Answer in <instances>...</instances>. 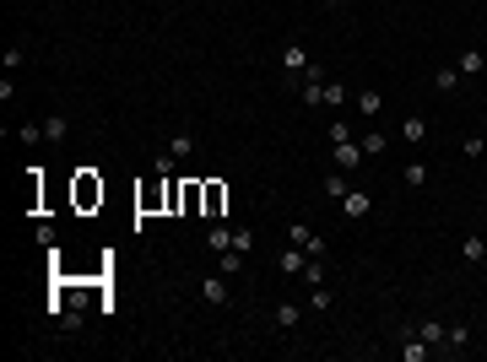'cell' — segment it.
<instances>
[{"label": "cell", "mask_w": 487, "mask_h": 362, "mask_svg": "<svg viewBox=\"0 0 487 362\" xmlns=\"http://www.w3.org/2000/svg\"><path fill=\"white\" fill-rule=\"evenodd\" d=\"M76 205H81V211L103 205V179H98V173H87V168L76 173Z\"/></svg>", "instance_id": "cell-1"}, {"label": "cell", "mask_w": 487, "mask_h": 362, "mask_svg": "<svg viewBox=\"0 0 487 362\" xmlns=\"http://www.w3.org/2000/svg\"><path fill=\"white\" fill-rule=\"evenodd\" d=\"M223 211H227V184H206L201 189V217H211V222H223Z\"/></svg>", "instance_id": "cell-2"}, {"label": "cell", "mask_w": 487, "mask_h": 362, "mask_svg": "<svg viewBox=\"0 0 487 362\" xmlns=\"http://www.w3.org/2000/svg\"><path fill=\"white\" fill-rule=\"evenodd\" d=\"M292 243L304 249L309 260H325V238L314 233V227H309V222H292Z\"/></svg>", "instance_id": "cell-3"}, {"label": "cell", "mask_w": 487, "mask_h": 362, "mask_svg": "<svg viewBox=\"0 0 487 362\" xmlns=\"http://www.w3.org/2000/svg\"><path fill=\"white\" fill-rule=\"evenodd\" d=\"M368 211H374V195H368V189H346V195H341V217L346 222L368 217Z\"/></svg>", "instance_id": "cell-4"}, {"label": "cell", "mask_w": 487, "mask_h": 362, "mask_svg": "<svg viewBox=\"0 0 487 362\" xmlns=\"http://www.w3.org/2000/svg\"><path fill=\"white\" fill-rule=\"evenodd\" d=\"M352 98H358V114H363V120H379V114H385V92H379V87H358Z\"/></svg>", "instance_id": "cell-5"}, {"label": "cell", "mask_w": 487, "mask_h": 362, "mask_svg": "<svg viewBox=\"0 0 487 362\" xmlns=\"http://www.w3.org/2000/svg\"><path fill=\"white\" fill-rule=\"evenodd\" d=\"M330 162H336L341 173H352V168L363 162V141H336V152H330Z\"/></svg>", "instance_id": "cell-6"}, {"label": "cell", "mask_w": 487, "mask_h": 362, "mask_svg": "<svg viewBox=\"0 0 487 362\" xmlns=\"http://www.w3.org/2000/svg\"><path fill=\"white\" fill-rule=\"evenodd\" d=\"M282 71H287V76H304V71H309V49H304L298 38L282 49Z\"/></svg>", "instance_id": "cell-7"}, {"label": "cell", "mask_w": 487, "mask_h": 362, "mask_svg": "<svg viewBox=\"0 0 487 362\" xmlns=\"http://www.w3.org/2000/svg\"><path fill=\"white\" fill-rule=\"evenodd\" d=\"M401 141L406 146H423L428 141V120H423V114H406V120H401Z\"/></svg>", "instance_id": "cell-8"}, {"label": "cell", "mask_w": 487, "mask_h": 362, "mask_svg": "<svg viewBox=\"0 0 487 362\" xmlns=\"http://www.w3.org/2000/svg\"><path fill=\"white\" fill-rule=\"evenodd\" d=\"M460 260H466V265L487 260V238H482V233H466V238H460Z\"/></svg>", "instance_id": "cell-9"}, {"label": "cell", "mask_w": 487, "mask_h": 362, "mask_svg": "<svg viewBox=\"0 0 487 362\" xmlns=\"http://www.w3.org/2000/svg\"><path fill=\"white\" fill-rule=\"evenodd\" d=\"M201 189H206V184L184 179V184H179V211H190V217H201Z\"/></svg>", "instance_id": "cell-10"}, {"label": "cell", "mask_w": 487, "mask_h": 362, "mask_svg": "<svg viewBox=\"0 0 487 362\" xmlns=\"http://www.w3.org/2000/svg\"><path fill=\"white\" fill-rule=\"evenodd\" d=\"M428 357H433V346H428L423 335H406L401 341V362H428Z\"/></svg>", "instance_id": "cell-11"}, {"label": "cell", "mask_w": 487, "mask_h": 362, "mask_svg": "<svg viewBox=\"0 0 487 362\" xmlns=\"http://www.w3.org/2000/svg\"><path fill=\"white\" fill-rule=\"evenodd\" d=\"M276 265H282L287 276H304V265H309V254H304V249H298V243H292V249H282V254H276Z\"/></svg>", "instance_id": "cell-12"}, {"label": "cell", "mask_w": 487, "mask_h": 362, "mask_svg": "<svg viewBox=\"0 0 487 362\" xmlns=\"http://www.w3.org/2000/svg\"><path fill=\"white\" fill-rule=\"evenodd\" d=\"M304 319V303H276V330H298Z\"/></svg>", "instance_id": "cell-13"}, {"label": "cell", "mask_w": 487, "mask_h": 362, "mask_svg": "<svg viewBox=\"0 0 487 362\" xmlns=\"http://www.w3.org/2000/svg\"><path fill=\"white\" fill-rule=\"evenodd\" d=\"M206 243H211L217 254H223V249H233V227H227V222H211V227H206Z\"/></svg>", "instance_id": "cell-14"}, {"label": "cell", "mask_w": 487, "mask_h": 362, "mask_svg": "<svg viewBox=\"0 0 487 362\" xmlns=\"http://www.w3.org/2000/svg\"><path fill=\"white\" fill-rule=\"evenodd\" d=\"M455 65H460V76H482V71H487V55H482V49H466Z\"/></svg>", "instance_id": "cell-15"}, {"label": "cell", "mask_w": 487, "mask_h": 362, "mask_svg": "<svg viewBox=\"0 0 487 362\" xmlns=\"http://www.w3.org/2000/svg\"><path fill=\"white\" fill-rule=\"evenodd\" d=\"M201 298H206V303H227V276H206V282H201Z\"/></svg>", "instance_id": "cell-16"}, {"label": "cell", "mask_w": 487, "mask_h": 362, "mask_svg": "<svg viewBox=\"0 0 487 362\" xmlns=\"http://www.w3.org/2000/svg\"><path fill=\"white\" fill-rule=\"evenodd\" d=\"M401 179L411 184V189H423V184L433 179V168H428V162H406V168H401Z\"/></svg>", "instance_id": "cell-17"}, {"label": "cell", "mask_w": 487, "mask_h": 362, "mask_svg": "<svg viewBox=\"0 0 487 362\" xmlns=\"http://www.w3.org/2000/svg\"><path fill=\"white\" fill-rule=\"evenodd\" d=\"M43 136H49V141L60 146L65 136H71V120H65V114H49V120H43Z\"/></svg>", "instance_id": "cell-18"}, {"label": "cell", "mask_w": 487, "mask_h": 362, "mask_svg": "<svg viewBox=\"0 0 487 362\" xmlns=\"http://www.w3.org/2000/svg\"><path fill=\"white\" fill-rule=\"evenodd\" d=\"M385 152H390V136L385 130H368L363 136V157H385Z\"/></svg>", "instance_id": "cell-19"}, {"label": "cell", "mask_w": 487, "mask_h": 362, "mask_svg": "<svg viewBox=\"0 0 487 362\" xmlns=\"http://www.w3.org/2000/svg\"><path fill=\"white\" fill-rule=\"evenodd\" d=\"M417 335L428 346H444V319H417Z\"/></svg>", "instance_id": "cell-20"}, {"label": "cell", "mask_w": 487, "mask_h": 362, "mask_svg": "<svg viewBox=\"0 0 487 362\" xmlns=\"http://www.w3.org/2000/svg\"><path fill=\"white\" fill-rule=\"evenodd\" d=\"M346 189H352V184H346V173H341V168H336V173H325V195H330L336 205H341V195H346Z\"/></svg>", "instance_id": "cell-21"}, {"label": "cell", "mask_w": 487, "mask_h": 362, "mask_svg": "<svg viewBox=\"0 0 487 362\" xmlns=\"http://www.w3.org/2000/svg\"><path fill=\"white\" fill-rule=\"evenodd\" d=\"M444 341H449V352H466V346H471V324H449Z\"/></svg>", "instance_id": "cell-22"}, {"label": "cell", "mask_w": 487, "mask_h": 362, "mask_svg": "<svg viewBox=\"0 0 487 362\" xmlns=\"http://www.w3.org/2000/svg\"><path fill=\"white\" fill-rule=\"evenodd\" d=\"M433 87H444V92H455V87H460V65H439V76H433Z\"/></svg>", "instance_id": "cell-23"}, {"label": "cell", "mask_w": 487, "mask_h": 362, "mask_svg": "<svg viewBox=\"0 0 487 362\" xmlns=\"http://www.w3.org/2000/svg\"><path fill=\"white\" fill-rule=\"evenodd\" d=\"M346 98H352V92H346L341 81H325V108H341Z\"/></svg>", "instance_id": "cell-24"}, {"label": "cell", "mask_w": 487, "mask_h": 362, "mask_svg": "<svg viewBox=\"0 0 487 362\" xmlns=\"http://www.w3.org/2000/svg\"><path fill=\"white\" fill-rule=\"evenodd\" d=\"M22 60H27V49H22V43H11V49L0 55V65H6V76H11V71H22Z\"/></svg>", "instance_id": "cell-25"}, {"label": "cell", "mask_w": 487, "mask_h": 362, "mask_svg": "<svg viewBox=\"0 0 487 362\" xmlns=\"http://www.w3.org/2000/svg\"><path fill=\"white\" fill-rule=\"evenodd\" d=\"M190 152H195V136H174V141H168V157H190Z\"/></svg>", "instance_id": "cell-26"}, {"label": "cell", "mask_w": 487, "mask_h": 362, "mask_svg": "<svg viewBox=\"0 0 487 362\" xmlns=\"http://www.w3.org/2000/svg\"><path fill=\"white\" fill-rule=\"evenodd\" d=\"M217 265H223V276H239V270H244V254H239V249H223V260H217Z\"/></svg>", "instance_id": "cell-27"}, {"label": "cell", "mask_w": 487, "mask_h": 362, "mask_svg": "<svg viewBox=\"0 0 487 362\" xmlns=\"http://www.w3.org/2000/svg\"><path fill=\"white\" fill-rule=\"evenodd\" d=\"M325 136H330V146H336V141H358V136H352V124H346V120H330V130H325Z\"/></svg>", "instance_id": "cell-28"}, {"label": "cell", "mask_w": 487, "mask_h": 362, "mask_svg": "<svg viewBox=\"0 0 487 362\" xmlns=\"http://www.w3.org/2000/svg\"><path fill=\"white\" fill-rule=\"evenodd\" d=\"M330 303H336V298H330V292H325V287H309V308H314V314H325V308H330Z\"/></svg>", "instance_id": "cell-29"}, {"label": "cell", "mask_w": 487, "mask_h": 362, "mask_svg": "<svg viewBox=\"0 0 487 362\" xmlns=\"http://www.w3.org/2000/svg\"><path fill=\"white\" fill-rule=\"evenodd\" d=\"M304 282H309V287H325V260H309V265H304Z\"/></svg>", "instance_id": "cell-30"}, {"label": "cell", "mask_w": 487, "mask_h": 362, "mask_svg": "<svg viewBox=\"0 0 487 362\" xmlns=\"http://www.w3.org/2000/svg\"><path fill=\"white\" fill-rule=\"evenodd\" d=\"M233 249H239V254H249V249H255V233H249V227H233Z\"/></svg>", "instance_id": "cell-31"}, {"label": "cell", "mask_w": 487, "mask_h": 362, "mask_svg": "<svg viewBox=\"0 0 487 362\" xmlns=\"http://www.w3.org/2000/svg\"><path fill=\"white\" fill-rule=\"evenodd\" d=\"M460 152H466V157H487V141H482V136H466V141H460Z\"/></svg>", "instance_id": "cell-32"}, {"label": "cell", "mask_w": 487, "mask_h": 362, "mask_svg": "<svg viewBox=\"0 0 487 362\" xmlns=\"http://www.w3.org/2000/svg\"><path fill=\"white\" fill-rule=\"evenodd\" d=\"M22 141L38 146V141H49V136H43V124H22Z\"/></svg>", "instance_id": "cell-33"}, {"label": "cell", "mask_w": 487, "mask_h": 362, "mask_svg": "<svg viewBox=\"0 0 487 362\" xmlns=\"http://www.w3.org/2000/svg\"><path fill=\"white\" fill-rule=\"evenodd\" d=\"M325 6H346V0H325Z\"/></svg>", "instance_id": "cell-34"}]
</instances>
